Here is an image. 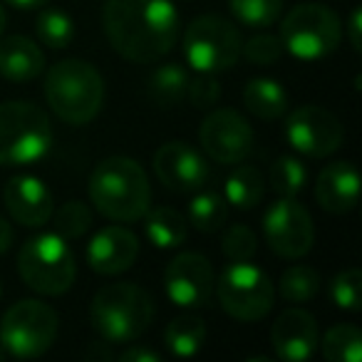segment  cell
<instances>
[{"label": "cell", "instance_id": "d4e9b609", "mask_svg": "<svg viewBox=\"0 0 362 362\" xmlns=\"http://www.w3.org/2000/svg\"><path fill=\"white\" fill-rule=\"evenodd\" d=\"M189 70L179 62H166L156 67L149 77V95L159 107H176L189 90Z\"/></svg>", "mask_w": 362, "mask_h": 362}, {"label": "cell", "instance_id": "ab89813d", "mask_svg": "<svg viewBox=\"0 0 362 362\" xmlns=\"http://www.w3.org/2000/svg\"><path fill=\"white\" fill-rule=\"evenodd\" d=\"M8 6L18 8V11H37L47 3V0H6Z\"/></svg>", "mask_w": 362, "mask_h": 362}, {"label": "cell", "instance_id": "e575fe53", "mask_svg": "<svg viewBox=\"0 0 362 362\" xmlns=\"http://www.w3.org/2000/svg\"><path fill=\"white\" fill-rule=\"evenodd\" d=\"M283 42L278 35H271V33H263V35H253L251 40H246L241 45V55L246 57L248 62L258 67H268L273 62L281 60L283 55Z\"/></svg>", "mask_w": 362, "mask_h": 362}, {"label": "cell", "instance_id": "836d02e7", "mask_svg": "<svg viewBox=\"0 0 362 362\" xmlns=\"http://www.w3.org/2000/svg\"><path fill=\"white\" fill-rule=\"evenodd\" d=\"M256 248H258L256 233L248 226H243V223H233L223 233L221 253L228 261H251L256 256Z\"/></svg>", "mask_w": 362, "mask_h": 362}, {"label": "cell", "instance_id": "b9f144b4", "mask_svg": "<svg viewBox=\"0 0 362 362\" xmlns=\"http://www.w3.org/2000/svg\"><path fill=\"white\" fill-rule=\"evenodd\" d=\"M6 355H8V352L3 350V345H0V360H3V357H6Z\"/></svg>", "mask_w": 362, "mask_h": 362}, {"label": "cell", "instance_id": "1f68e13d", "mask_svg": "<svg viewBox=\"0 0 362 362\" xmlns=\"http://www.w3.org/2000/svg\"><path fill=\"white\" fill-rule=\"evenodd\" d=\"M52 221H55V233L62 238H82L92 228V211L85 202H72L62 204L57 211H52Z\"/></svg>", "mask_w": 362, "mask_h": 362}, {"label": "cell", "instance_id": "ac0fdd59", "mask_svg": "<svg viewBox=\"0 0 362 362\" xmlns=\"http://www.w3.org/2000/svg\"><path fill=\"white\" fill-rule=\"evenodd\" d=\"M139 256V238L127 226H105L87 243V266L100 276L129 271Z\"/></svg>", "mask_w": 362, "mask_h": 362}, {"label": "cell", "instance_id": "2e32d148", "mask_svg": "<svg viewBox=\"0 0 362 362\" xmlns=\"http://www.w3.org/2000/svg\"><path fill=\"white\" fill-rule=\"evenodd\" d=\"M271 345L278 360L305 362L320 345L317 320L303 308H288L276 317L271 327Z\"/></svg>", "mask_w": 362, "mask_h": 362}, {"label": "cell", "instance_id": "8992f818", "mask_svg": "<svg viewBox=\"0 0 362 362\" xmlns=\"http://www.w3.org/2000/svg\"><path fill=\"white\" fill-rule=\"evenodd\" d=\"M18 273L23 283L40 296L67 293L77 278V263L67 238L55 231L33 236L18 253Z\"/></svg>", "mask_w": 362, "mask_h": 362}, {"label": "cell", "instance_id": "603a6c76", "mask_svg": "<svg viewBox=\"0 0 362 362\" xmlns=\"http://www.w3.org/2000/svg\"><path fill=\"white\" fill-rule=\"evenodd\" d=\"M266 197V184H263V174L251 164H233V171L228 174L226 184H223V199L226 204L243 211H251Z\"/></svg>", "mask_w": 362, "mask_h": 362}, {"label": "cell", "instance_id": "f35d334b", "mask_svg": "<svg viewBox=\"0 0 362 362\" xmlns=\"http://www.w3.org/2000/svg\"><path fill=\"white\" fill-rule=\"evenodd\" d=\"M11 243H13V228H11V223H8L6 218L0 216V256L11 248Z\"/></svg>", "mask_w": 362, "mask_h": 362}, {"label": "cell", "instance_id": "7a4b0ae2", "mask_svg": "<svg viewBox=\"0 0 362 362\" xmlns=\"http://www.w3.org/2000/svg\"><path fill=\"white\" fill-rule=\"evenodd\" d=\"M90 202L115 223L141 221L151 206L146 171L132 156H107L90 176Z\"/></svg>", "mask_w": 362, "mask_h": 362}, {"label": "cell", "instance_id": "8fae6325", "mask_svg": "<svg viewBox=\"0 0 362 362\" xmlns=\"http://www.w3.org/2000/svg\"><path fill=\"white\" fill-rule=\"evenodd\" d=\"M263 236L268 248L286 261L308 256L315 243L310 211L296 197H278L263 214Z\"/></svg>", "mask_w": 362, "mask_h": 362}, {"label": "cell", "instance_id": "6da1fadb", "mask_svg": "<svg viewBox=\"0 0 362 362\" xmlns=\"http://www.w3.org/2000/svg\"><path fill=\"white\" fill-rule=\"evenodd\" d=\"M110 45L132 62H154L179 40V11L171 0H107L102 13Z\"/></svg>", "mask_w": 362, "mask_h": 362}, {"label": "cell", "instance_id": "f546056e", "mask_svg": "<svg viewBox=\"0 0 362 362\" xmlns=\"http://www.w3.org/2000/svg\"><path fill=\"white\" fill-rule=\"evenodd\" d=\"M35 30H37V40L42 45L52 47V50H62L75 37V23H72V18L67 13L47 8V11H42L37 16Z\"/></svg>", "mask_w": 362, "mask_h": 362}, {"label": "cell", "instance_id": "8d00e7d4", "mask_svg": "<svg viewBox=\"0 0 362 362\" xmlns=\"http://www.w3.org/2000/svg\"><path fill=\"white\" fill-rule=\"evenodd\" d=\"M122 362H159L161 355L154 350H149V347H141V345H132L127 347L124 352L119 355Z\"/></svg>", "mask_w": 362, "mask_h": 362}, {"label": "cell", "instance_id": "74e56055", "mask_svg": "<svg viewBox=\"0 0 362 362\" xmlns=\"http://www.w3.org/2000/svg\"><path fill=\"white\" fill-rule=\"evenodd\" d=\"M360 30H362V13L360 8H355V11L350 13V21H347V40H350L352 50L360 52Z\"/></svg>", "mask_w": 362, "mask_h": 362}, {"label": "cell", "instance_id": "5bb4252c", "mask_svg": "<svg viewBox=\"0 0 362 362\" xmlns=\"http://www.w3.org/2000/svg\"><path fill=\"white\" fill-rule=\"evenodd\" d=\"M216 286L214 266L202 253H179L164 268L166 298L176 308H204L209 305Z\"/></svg>", "mask_w": 362, "mask_h": 362}, {"label": "cell", "instance_id": "44dd1931", "mask_svg": "<svg viewBox=\"0 0 362 362\" xmlns=\"http://www.w3.org/2000/svg\"><path fill=\"white\" fill-rule=\"evenodd\" d=\"M144 236L159 251H171V248H179L181 243L187 241L189 226L187 218L181 216L179 211L169 206H156L144 214Z\"/></svg>", "mask_w": 362, "mask_h": 362}, {"label": "cell", "instance_id": "d6a6232c", "mask_svg": "<svg viewBox=\"0 0 362 362\" xmlns=\"http://www.w3.org/2000/svg\"><path fill=\"white\" fill-rule=\"evenodd\" d=\"M330 298L340 310L357 313L362 308V273L357 268L340 271L330 281Z\"/></svg>", "mask_w": 362, "mask_h": 362}, {"label": "cell", "instance_id": "4dcf8cb0", "mask_svg": "<svg viewBox=\"0 0 362 362\" xmlns=\"http://www.w3.org/2000/svg\"><path fill=\"white\" fill-rule=\"evenodd\" d=\"M228 6L246 28H268L283 13V0H228Z\"/></svg>", "mask_w": 362, "mask_h": 362}, {"label": "cell", "instance_id": "7402d4cb", "mask_svg": "<svg viewBox=\"0 0 362 362\" xmlns=\"http://www.w3.org/2000/svg\"><path fill=\"white\" fill-rule=\"evenodd\" d=\"M243 105L258 119H281L288 110V92L278 80L253 77L243 87Z\"/></svg>", "mask_w": 362, "mask_h": 362}, {"label": "cell", "instance_id": "f1b7e54d", "mask_svg": "<svg viewBox=\"0 0 362 362\" xmlns=\"http://www.w3.org/2000/svg\"><path fill=\"white\" fill-rule=\"evenodd\" d=\"M268 181L278 197H298L308 184V169L296 156H281L273 161L271 171H268Z\"/></svg>", "mask_w": 362, "mask_h": 362}, {"label": "cell", "instance_id": "5b68a950", "mask_svg": "<svg viewBox=\"0 0 362 362\" xmlns=\"http://www.w3.org/2000/svg\"><path fill=\"white\" fill-rule=\"evenodd\" d=\"M50 146L52 127L40 107L23 100L0 105V166H33Z\"/></svg>", "mask_w": 362, "mask_h": 362}, {"label": "cell", "instance_id": "4fadbf2b", "mask_svg": "<svg viewBox=\"0 0 362 362\" xmlns=\"http://www.w3.org/2000/svg\"><path fill=\"white\" fill-rule=\"evenodd\" d=\"M253 129L236 110H214L199 127V146L216 164H238L253 151Z\"/></svg>", "mask_w": 362, "mask_h": 362}, {"label": "cell", "instance_id": "4316f807", "mask_svg": "<svg viewBox=\"0 0 362 362\" xmlns=\"http://www.w3.org/2000/svg\"><path fill=\"white\" fill-rule=\"evenodd\" d=\"M228 218V204L221 194L216 192H202L192 199L189 204V221L197 231L202 233H214L226 223Z\"/></svg>", "mask_w": 362, "mask_h": 362}, {"label": "cell", "instance_id": "d590c367", "mask_svg": "<svg viewBox=\"0 0 362 362\" xmlns=\"http://www.w3.org/2000/svg\"><path fill=\"white\" fill-rule=\"evenodd\" d=\"M218 97H221V85H218L214 75L199 72V77L189 80L187 100L192 102L197 110H209V107H214L218 102Z\"/></svg>", "mask_w": 362, "mask_h": 362}, {"label": "cell", "instance_id": "cb8c5ba5", "mask_svg": "<svg viewBox=\"0 0 362 362\" xmlns=\"http://www.w3.org/2000/svg\"><path fill=\"white\" fill-rule=\"evenodd\" d=\"M206 342V325L197 315H181L166 325L164 345L174 357H194Z\"/></svg>", "mask_w": 362, "mask_h": 362}, {"label": "cell", "instance_id": "3957f363", "mask_svg": "<svg viewBox=\"0 0 362 362\" xmlns=\"http://www.w3.org/2000/svg\"><path fill=\"white\" fill-rule=\"evenodd\" d=\"M154 298L136 283H110L92 298L90 322L110 345L134 342L154 322Z\"/></svg>", "mask_w": 362, "mask_h": 362}, {"label": "cell", "instance_id": "277c9868", "mask_svg": "<svg viewBox=\"0 0 362 362\" xmlns=\"http://www.w3.org/2000/svg\"><path fill=\"white\" fill-rule=\"evenodd\" d=\"M50 110L72 127L90 124L105 105V80L85 60H62L45 75Z\"/></svg>", "mask_w": 362, "mask_h": 362}, {"label": "cell", "instance_id": "d6986e66", "mask_svg": "<svg viewBox=\"0 0 362 362\" xmlns=\"http://www.w3.org/2000/svg\"><path fill=\"white\" fill-rule=\"evenodd\" d=\"M360 199V174L352 161H332L317 174L315 202L327 214H350Z\"/></svg>", "mask_w": 362, "mask_h": 362}, {"label": "cell", "instance_id": "60d3db41", "mask_svg": "<svg viewBox=\"0 0 362 362\" xmlns=\"http://www.w3.org/2000/svg\"><path fill=\"white\" fill-rule=\"evenodd\" d=\"M6 25H8V16H6V11H3V6H0V37L6 33Z\"/></svg>", "mask_w": 362, "mask_h": 362}, {"label": "cell", "instance_id": "484cf974", "mask_svg": "<svg viewBox=\"0 0 362 362\" xmlns=\"http://www.w3.org/2000/svg\"><path fill=\"white\" fill-rule=\"evenodd\" d=\"M317 347H322V357L327 362H360L362 332L350 322H342V325L330 327Z\"/></svg>", "mask_w": 362, "mask_h": 362}, {"label": "cell", "instance_id": "ba28073f", "mask_svg": "<svg viewBox=\"0 0 362 362\" xmlns=\"http://www.w3.org/2000/svg\"><path fill=\"white\" fill-rule=\"evenodd\" d=\"M214 288H216L221 310L241 322L261 320L276 303L273 281L251 261H231L221 271Z\"/></svg>", "mask_w": 362, "mask_h": 362}, {"label": "cell", "instance_id": "9a60e30c", "mask_svg": "<svg viewBox=\"0 0 362 362\" xmlns=\"http://www.w3.org/2000/svg\"><path fill=\"white\" fill-rule=\"evenodd\" d=\"M154 174L169 192L194 194L209 181L206 156L192 144L166 141L154 154Z\"/></svg>", "mask_w": 362, "mask_h": 362}, {"label": "cell", "instance_id": "9c48e42d", "mask_svg": "<svg viewBox=\"0 0 362 362\" xmlns=\"http://www.w3.org/2000/svg\"><path fill=\"white\" fill-rule=\"evenodd\" d=\"M278 37L283 42V50H288L293 57L315 62L337 50L342 28L330 8L320 3H303L288 11Z\"/></svg>", "mask_w": 362, "mask_h": 362}, {"label": "cell", "instance_id": "ffe728a7", "mask_svg": "<svg viewBox=\"0 0 362 362\" xmlns=\"http://www.w3.org/2000/svg\"><path fill=\"white\" fill-rule=\"evenodd\" d=\"M45 70V55L30 37H0V77L11 82H30Z\"/></svg>", "mask_w": 362, "mask_h": 362}, {"label": "cell", "instance_id": "52a82bcc", "mask_svg": "<svg viewBox=\"0 0 362 362\" xmlns=\"http://www.w3.org/2000/svg\"><path fill=\"white\" fill-rule=\"evenodd\" d=\"M60 330V317L42 300H18L0 320V345L18 360L45 355Z\"/></svg>", "mask_w": 362, "mask_h": 362}, {"label": "cell", "instance_id": "30bf717a", "mask_svg": "<svg viewBox=\"0 0 362 362\" xmlns=\"http://www.w3.org/2000/svg\"><path fill=\"white\" fill-rule=\"evenodd\" d=\"M241 33L221 16H199L184 30V60L192 70L218 75L241 57Z\"/></svg>", "mask_w": 362, "mask_h": 362}, {"label": "cell", "instance_id": "83f0119b", "mask_svg": "<svg viewBox=\"0 0 362 362\" xmlns=\"http://www.w3.org/2000/svg\"><path fill=\"white\" fill-rule=\"evenodd\" d=\"M320 276L310 266H291L281 273L278 293L288 303H308L320 293Z\"/></svg>", "mask_w": 362, "mask_h": 362}, {"label": "cell", "instance_id": "7c38bea8", "mask_svg": "<svg viewBox=\"0 0 362 362\" xmlns=\"http://www.w3.org/2000/svg\"><path fill=\"white\" fill-rule=\"evenodd\" d=\"M286 139L298 154L310 156V159H322L340 149L345 139L340 119L330 110L317 105H303L293 110L286 117Z\"/></svg>", "mask_w": 362, "mask_h": 362}, {"label": "cell", "instance_id": "e0dca14e", "mask_svg": "<svg viewBox=\"0 0 362 362\" xmlns=\"http://www.w3.org/2000/svg\"><path fill=\"white\" fill-rule=\"evenodd\" d=\"M3 202L16 223L25 228H40L50 221L55 211L52 192L42 179L33 174H18L8 179L3 189Z\"/></svg>", "mask_w": 362, "mask_h": 362}, {"label": "cell", "instance_id": "7bdbcfd3", "mask_svg": "<svg viewBox=\"0 0 362 362\" xmlns=\"http://www.w3.org/2000/svg\"><path fill=\"white\" fill-rule=\"evenodd\" d=\"M0 298H3V283H0Z\"/></svg>", "mask_w": 362, "mask_h": 362}]
</instances>
